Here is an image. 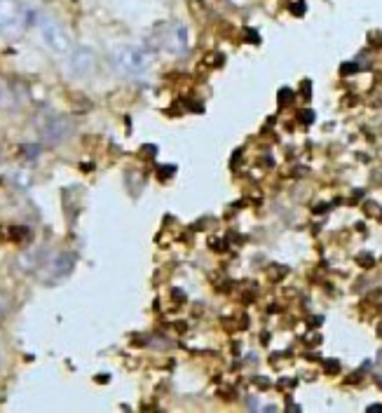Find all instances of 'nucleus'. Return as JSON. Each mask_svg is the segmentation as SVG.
<instances>
[{
  "label": "nucleus",
  "mask_w": 382,
  "mask_h": 413,
  "mask_svg": "<svg viewBox=\"0 0 382 413\" xmlns=\"http://www.w3.org/2000/svg\"><path fill=\"white\" fill-rule=\"evenodd\" d=\"M73 256L71 254H59V256H54V261L49 263V280H61V277H66L71 272V268H73Z\"/></svg>",
  "instance_id": "nucleus-6"
},
{
  "label": "nucleus",
  "mask_w": 382,
  "mask_h": 413,
  "mask_svg": "<svg viewBox=\"0 0 382 413\" xmlns=\"http://www.w3.org/2000/svg\"><path fill=\"white\" fill-rule=\"evenodd\" d=\"M69 69L73 75L77 78H89L97 69V54L87 47H75L71 49V57H69Z\"/></svg>",
  "instance_id": "nucleus-5"
},
{
  "label": "nucleus",
  "mask_w": 382,
  "mask_h": 413,
  "mask_svg": "<svg viewBox=\"0 0 382 413\" xmlns=\"http://www.w3.org/2000/svg\"><path fill=\"white\" fill-rule=\"evenodd\" d=\"M113 64L120 73L143 75L153 66V54L141 47H134V45H122L113 52Z\"/></svg>",
  "instance_id": "nucleus-1"
},
{
  "label": "nucleus",
  "mask_w": 382,
  "mask_h": 413,
  "mask_svg": "<svg viewBox=\"0 0 382 413\" xmlns=\"http://www.w3.org/2000/svg\"><path fill=\"white\" fill-rule=\"evenodd\" d=\"M0 106H5V108H10V106H14V97H12V89H10L5 82H0Z\"/></svg>",
  "instance_id": "nucleus-8"
},
{
  "label": "nucleus",
  "mask_w": 382,
  "mask_h": 413,
  "mask_svg": "<svg viewBox=\"0 0 382 413\" xmlns=\"http://www.w3.org/2000/svg\"><path fill=\"white\" fill-rule=\"evenodd\" d=\"M38 132H40L43 141L49 143V146H57V143H64L66 139H71L73 134V122L64 115H43L38 120Z\"/></svg>",
  "instance_id": "nucleus-4"
},
{
  "label": "nucleus",
  "mask_w": 382,
  "mask_h": 413,
  "mask_svg": "<svg viewBox=\"0 0 382 413\" xmlns=\"http://www.w3.org/2000/svg\"><path fill=\"white\" fill-rule=\"evenodd\" d=\"M38 31H40V36H43V43L47 45L54 54H69L73 49L69 31H66L64 24L54 19V16H49V14L38 16Z\"/></svg>",
  "instance_id": "nucleus-2"
},
{
  "label": "nucleus",
  "mask_w": 382,
  "mask_h": 413,
  "mask_svg": "<svg viewBox=\"0 0 382 413\" xmlns=\"http://www.w3.org/2000/svg\"><path fill=\"white\" fill-rule=\"evenodd\" d=\"M26 29V10L19 0H0V36L16 38Z\"/></svg>",
  "instance_id": "nucleus-3"
},
{
  "label": "nucleus",
  "mask_w": 382,
  "mask_h": 413,
  "mask_svg": "<svg viewBox=\"0 0 382 413\" xmlns=\"http://www.w3.org/2000/svg\"><path fill=\"white\" fill-rule=\"evenodd\" d=\"M5 312H8V300H5L3 296H0V320L5 317Z\"/></svg>",
  "instance_id": "nucleus-9"
},
{
  "label": "nucleus",
  "mask_w": 382,
  "mask_h": 413,
  "mask_svg": "<svg viewBox=\"0 0 382 413\" xmlns=\"http://www.w3.org/2000/svg\"><path fill=\"white\" fill-rule=\"evenodd\" d=\"M174 40H176V45H174L176 52H183L188 47V31H185V26H176L174 29Z\"/></svg>",
  "instance_id": "nucleus-7"
}]
</instances>
